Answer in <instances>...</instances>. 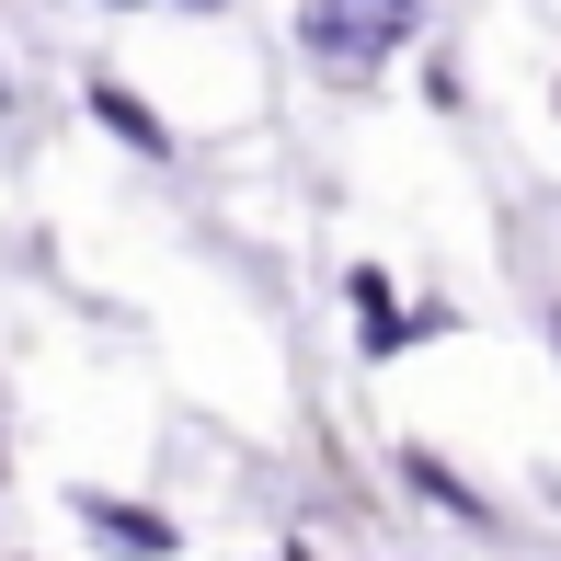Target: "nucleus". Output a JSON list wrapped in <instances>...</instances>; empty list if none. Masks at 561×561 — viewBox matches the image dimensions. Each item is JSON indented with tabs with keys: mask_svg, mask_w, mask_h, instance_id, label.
I'll list each match as a JSON object with an SVG mask.
<instances>
[{
	"mask_svg": "<svg viewBox=\"0 0 561 561\" xmlns=\"http://www.w3.org/2000/svg\"><path fill=\"white\" fill-rule=\"evenodd\" d=\"M413 23H424V0H298V46H310L321 69H344V81L378 69Z\"/></svg>",
	"mask_w": 561,
	"mask_h": 561,
	"instance_id": "1",
	"label": "nucleus"
},
{
	"mask_svg": "<svg viewBox=\"0 0 561 561\" xmlns=\"http://www.w3.org/2000/svg\"><path fill=\"white\" fill-rule=\"evenodd\" d=\"M81 516H92V539H104V550H126V561H172V516H149V504L81 493Z\"/></svg>",
	"mask_w": 561,
	"mask_h": 561,
	"instance_id": "2",
	"label": "nucleus"
},
{
	"mask_svg": "<svg viewBox=\"0 0 561 561\" xmlns=\"http://www.w3.org/2000/svg\"><path fill=\"white\" fill-rule=\"evenodd\" d=\"M355 310H367V355H401V344H413V310L390 298V275H378V264H355Z\"/></svg>",
	"mask_w": 561,
	"mask_h": 561,
	"instance_id": "3",
	"label": "nucleus"
},
{
	"mask_svg": "<svg viewBox=\"0 0 561 561\" xmlns=\"http://www.w3.org/2000/svg\"><path fill=\"white\" fill-rule=\"evenodd\" d=\"M92 115H104V126H115V138H126V149H149V161H161V149H172V126H161V115H149V104H138V92H115V81H92Z\"/></svg>",
	"mask_w": 561,
	"mask_h": 561,
	"instance_id": "4",
	"label": "nucleus"
},
{
	"mask_svg": "<svg viewBox=\"0 0 561 561\" xmlns=\"http://www.w3.org/2000/svg\"><path fill=\"white\" fill-rule=\"evenodd\" d=\"M401 481H413V493H436V504H447L458 527H481V493H470L458 470H436V458H401Z\"/></svg>",
	"mask_w": 561,
	"mask_h": 561,
	"instance_id": "5",
	"label": "nucleus"
},
{
	"mask_svg": "<svg viewBox=\"0 0 561 561\" xmlns=\"http://www.w3.org/2000/svg\"><path fill=\"white\" fill-rule=\"evenodd\" d=\"M287 561H321V550H310V539H287Z\"/></svg>",
	"mask_w": 561,
	"mask_h": 561,
	"instance_id": "6",
	"label": "nucleus"
}]
</instances>
